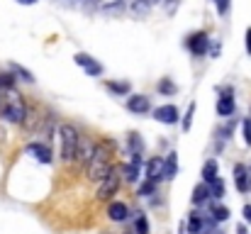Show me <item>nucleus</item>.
<instances>
[{
	"instance_id": "obj_1",
	"label": "nucleus",
	"mask_w": 251,
	"mask_h": 234,
	"mask_svg": "<svg viewBox=\"0 0 251 234\" xmlns=\"http://www.w3.org/2000/svg\"><path fill=\"white\" fill-rule=\"evenodd\" d=\"M78 147H81V132L76 125H61L59 127V154H61V161L64 163H71L76 161V154H78Z\"/></svg>"
},
{
	"instance_id": "obj_2",
	"label": "nucleus",
	"mask_w": 251,
	"mask_h": 234,
	"mask_svg": "<svg viewBox=\"0 0 251 234\" xmlns=\"http://www.w3.org/2000/svg\"><path fill=\"white\" fill-rule=\"evenodd\" d=\"M112 168H115V166H112V161H110V152L102 149V147H98L93 158H90V163H88V181L100 183L102 178H107V173H110Z\"/></svg>"
},
{
	"instance_id": "obj_3",
	"label": "nucleus",
	"mask_w": 251,
	"mask_h": 234,
	"mask_svg": "<svg viewBox=\"0 0 251 234\" xmlns=\"http://www.w3.org/2000/svg\"><path fill=\"white\" fill-rule=\"evenodd\" d=\"M0 115H2L7 122L22 125V122L27 120V107H25V103L20 100L17 93H10V95H5V103H0Z\"/></svg>"
},
{
	"instance_id": "obj_4",
	"label": "nucleus",
	"mask_w": 251,
	"mask_h": 234,
	"mask_svg": "<svg viewBox=\"0 0 251 234\" xmlns=\"http://www.w3.org/2000/svg\"><path fill=\"white\" fill-rule=\"evenodd\" d=\"M117 188H120V173H117V168H112L107 173V178L100 181V185L95 190V198L98 200H110L112 195H117Z\"/></svg>"
},
{
	"instance_id": "obj_5",
	"label": "nucleus",
	"mask_w": 251,
	"mask_h": 234,
	"mask_svg": "<svg viewBox=\"0 0 251 234\" xmlns=\"http://www.w3.org/2000/svg\"><path fill=\"white\" fill-rule=\"evenodd\" d=\"M147 178L149 181H154V183H161V181H166V158H151L149 163H147Z\"/></svg>"
},
{
	"instance_id": "obj_6",
	"label": "nucleus",
	"mask_w": 251,
	"mask_h": 234,
	"mask_svg": "<svg viewBox=\"0 0 251 234\" xmlns=\"http://www.w3.org/2000/svg\"><path fill=\"white\" fill-rule=\"evenodd\" d=\"M76 64L83 69L88 76H100V74H102V66H100L90 54H76Z\"/></svg>"
},
{
	"instance_id": "obj_7",
	"label": "nucleus",
	"mask_w": 251,
	"mask_h": 234,
	"mask_svg": "<svg viewBox=\"0 0 251 234\" xmlns=\"http://www.w3.org/2000/svg\"><path fill=\"white\" fill-rule=\"evenodd\" d=\"M95 144L88 139V137H81V147H78V154H76V161H78V166H85L88 168V163H90V158L95 154Z\"/></svg>"
},
{
	"instance_id": "obj_8",
	"label": "nucleus",
	"mask_w": 251,
	"mask_h": 234,
	"mask_svg": "<svg viewBox=\"0 0 251 234\" xmlns=\"http://www.w3.org/2000/svg\"><path fill=\"white\" fill-rule=\"evenodd\" d=\"M207 34L205 32H198V34H193L190 39H188V49L193 52V56H202L205 52H207Z\"/></svg>"
},
{
	"instance_id": "obj_9",
	"label": "nucleus",
	"mask_w": 251,
	"mask_h": 234,
	"mask_svg": "<svg viewBox=\"0 0 251 234\" xmlns=\"http://www.w3.org/2000/svg\"><path fill=\"white\" fill-rule=\"evenodd\" d=\"M127 110H129V112H137V115H144V112L151 110V103H149L147 95H132V98L127 100Z\"/></svg>"
},
{
	"instance_id": "obj_10",
	"label": "nucleus",
	"mask_w": 251,
	"mask_h": 234,
	"mask_svg": "<svg viewBox=\"0 0 251 234\" xmlns=\"http://www.w3.org/2000/svg\"><path fill=\"white\" fill-rule=\"evenodd\" d=\"M107 217H110L112 222H125V220L129 217V208H127L125 203L115 200V203L107 205Z\"/></svg>"
},
{
	"instance_id": "obj_11",
	"label": "nucleus",
	"mask_w": 251,
	"mask_h": 234,
	"mask_svg": "<svg viewBox=\"0 0 251 234\" xmlns=\"http://www.w3.org/2000/svg\"><path fill=\"white\" fill-rule=\"evenodd\" d=\"M154 117H156L159 122H164V125H176V122H178V107H176V105H161V107L154 112Z\"/></svg>"
},
{
	"instance_id": "obj_12",
	"label": "nucleus",
	"mask_w": 251,
	"mask_h": 234,
	"mask_svg": "<svg viewBox=\"0 0 251 234\" xmlns=\"http://www.w3.org/2000/svg\"><path fill=\"white\" fill-rule=\"evenodd\" d=\"M234 183H237V190L239 193H249V168L244 163H237L234 166Z\"/></svg>"
},
{
	"instance_id": "obj_13",
	"label": "nucleus",
	"mask_w": 251,
	"mask_h": 234,
	"mask_svg": "<svg viewBox=\"0 0 251 234\" xmlns=\"http://www.w3.org/2000/svg\"><path fill=\"white\" fill-rule=\"evenodd\" d=\"M27 152L34 154V158H37L39 163H51V149H49L47 144H42V142H32V144L27 147Z\"/></svg>"
},
{
	"instance_id": "obj_14",
	"label": "nucleus",
	"mask_w": 251,
	"mask_h": 234,
	"mask_svg": "<svg viewBox=\"0 0 251 234\" xmlns=\"http://www.w3.org/2000/svg\"><path fill=\"white\" fill-rule=\"evenodd\" d=\"M217 112H220V117H229V115L234 112V98H232V90H229V88H227L225 95L217 100Z\"/></svg>"
},
{
	"instance_id": "obj_15",
	"label": "nucleus",
	"mask_w": 251,
	"mask_h": 234,
	"mask_svg": "<svg viewBox=\"0 0 251 234\" xmlns=\"http://www.w3.org/2000/svg\"><path fill=\"white\" fill-rule=\"evenodd\" d=\"M212 198V190H210V185L207 183H198L195 188H193V205H205L207 200Z\"/></svg>"
},
{
	"instance_id": "obj_16",
	"label": "nucleus",
	"mask_w": 251,
	"mask_h": 234,
	"mask_svg": "<svg viewBox=\"0 0 251 234\" xmlns=\"http://www.w3.org/2000/svg\"><path fill=\"white\" fill-rule=\"evenodd\" d=\"M220 178V173H217V161L215 158H210V161H205V166H202V183H212V181H217Z\"/></svg>"
},
{
	"instance_id": "obj_17",
	"label": "nucleus",
	"mask_w": 251,
	"mask_h": 234,
	"mask_svg": "<svg viewBox=\"0 0 251 234\" xmlns=\"http://www.w3.org/2000/svg\"><path fill=\"white\" fill-rule=\"evenodd\" d=\"M139 173H142V166H137V163H127V166H122V176H125V181L127 183H137L139 181Z\"/></svg>"
},
{
	"instance_id": "obj_18",
	"label": "nucleus",
	"mask_w": 251,
	"mask_h": 234,
	"mask_svg": "<svg viewBox=\"0 0 251 234\" xmlns=\"http://www.w3.org/2000/svg\"><path fill=\"white\" fill-rule=\"evenodd\" d=\"M188 232L190 234H202L205 232V220H202L198 212L190 215V220H188Z\"/></svg>"
},
{
	"instance_id": "obj_19",
	"label": "nucleus",
	"mask_w": 251,
	"mask_h": 234,
	"mask_svg": "<svg viewBox=\"0 0 251 234\" xmlns=\"http://www.w3.org/2000/svg\"><path fill=\"white\" fill-rule=\"evenodd\" d=\"M159 0H134V5H132V12L137 15V17H142V15H147L154 5H156Z\"/></svg>"
},
{
	"instance_id": "obj_20",
	"label": "nucleus",
	"mask_w": 251,
	"mask_h": 234,
	"mask_svg": "<svg viewBox=\"0 0 251 234\" xmlns=\"http://www.w3.org/2000/svg\"><path fill=\"white\" fill-rule=\"evenodd\" d=\"M176 173H178V156L171 152V154L166 156V181L176 178Z\"/></svg>"
},
{
	"instance_id": "obj_21",
	"label": "nucleus",
	"mask_w": 251,
	"mask_h": 234,
	"mask_svg": "<svg viewBox=\"0 0 251 234\" xmlns=\"http://www.w3.org/2000/svg\"><path fill=\"white\" fill-rule=\"evenodd\" d=\"M210 215H212L215 222H225V220H229V210H227L225 205H212Z\"/></svg>"
},
{
	"instance_id": "obj_22",
	"label": "nucleus",
	"mask_w": 251,
	"mask_h": 234,
	"mask_svg": "<svg viewBox=\"0 0 251 234\" xmlns=\"http://www.w3.org/2000/svg\"><path fill=\"white\" fill-rule=\"evenodd\" d=\"M134 234H149V220H147V215H137V220H134Z\"/></svg>"
},
{
	"instance_id": "obj_23",
	"label": "nucleus",
	"mask_w": 251,
	"mask_h": 234,
	"mask_svg": "<svg viewBox=\"0 0 251 234\" xmlns=\"http://www.w3.org/2000/svg\"><path fill=\"white\" fill-rule=\"evenodd\" d=\"M129 152L132 154H142L144 152V142L139 134H129Z\"/></svg>"
},
{
	"instance_id": "obj_24",
	"label": "nucleus",
	"mask_w": 251,
	"mask_h": 234,
	"mask_svg": "<svg viewBox=\"0 0 251 234\" xmlns=\"http://www.w3.org/2000/svg\"><path fill=\"white\" fill-rule=\"evenodd\" d=\"M10 69L17 74V76L22 78V80H27V83H34V76H32V71H27V69H22L20 64H10Z\"/></svg>"
},
{
	"instance_id": "obj_25",
	"label": "nucleus",
	"mask_w": 251,
	"mask_h": 234,
	"mask_svg": "<svg viewBox=\"0 0 251 234\" xmlns=\"http://www.w3.org/2000/svg\"><path fill=\"white\" fill-rule=\"evenodd\" d=\"M156 185H159V183H154V181L147 178V181L139 185V195H154V193H156Z\"/></svg>"
},
{
	"instance_id": "obj_26",
	"label": "nucleus",
	"mask_w": 251,
	"mask_h": 234,
	"mask_svg": "<svg viewBox=\"0 0 251 234\" xmlns=\"http://www.w3.org/2000/svg\"><path fill=\"white\" fill-rule=\"evenodd\" d=\"M210 190H212V198H222V195H225V181H222V178L212 181V183H210Z\"/></svg>"
},
{
	"instance_id": "obj_27",
	"label": "nucleus",
	"mask_w": 251,
	"mask_h": 234,
	"mask_svg": "<svg viewBox=\"0 0 251 234\" xmlns=\"http://www.w3.org/2000/svg\"><path fill=\"white\" fill-rule=\"evenodd\" d=\"M107 88H110L112 93H117V95L129 93V83H112V80H107Z\"/></svg>"
},
{
	"instance_id": "obj_28",
	"label": "nucleus",
	"mask_w": 251,
	"mask_h": 234,
	"mask_svg": "<svg viewBox=\"0 0 251 234\" xmlns=\"http://www.w3.org/2000/svg\"><path fill=\"white\" fill-rule=\"evenodd\" d=\"M193 115H195V103H190L188 110H185V117H183V130H185V132H188L190 125H193Z\"/></svg>"
},
{
	"instance_id": "obj_29",
	"label": "nucleus",
	"mask_w": 251,
	"mask_h": 234,
	"mask_svg": "<svg viewBox=\"0 0 251 234\" xmlns=\"http://www.w3.org/2000/svg\"><path fill=\"white\" fill-rule=\"evenodd\" d=\"M159 90H161V93H166V95H173V93H176V85H173L168 78H161V83H159Z\"/></svg>"
},
{
	"instance_id": "obj_30",
	"label": "nucleus",
	"mask_w": 251,
	"mask_h": 234,
	"mask_svg": "<svg viewBox=\"0 0 251 234\" xmlns=\"http://www.w3.org/2000/svg\"><path fill=\"white\" fill-rule=\"evenodd\" d=\"M242 130H244V142L251 147V120H244V122H242Z\"/></svg>"
},
{
	"instance_id": "obj_31",
	"label": "nucleus",
	"mask_w": 251,
	"mask_h": 234,
	"mask_svg": "<svg viewBox=\"0 0 251 234\" xmlns=\"http://www.w3.org/2000/svg\"><path fill=\"white\" fill-rule=\"evenodd\" d=\"M0 85H2V88H10V90H12L15 80H12V76H10V74H0Z\"/></svg>"
},
{
	"instance_id": "obj_32",
	"label": "nucleus",
	"mask_w": 251,
	"mask_h": 234,
	"mask_svg": "<svg viewBox=\"0 0 251 234\" xmlns=\"http://www.w3.org/2000/svg\"><path fill=\"white\" fill-rule=\"evenodd\" d=\"M215 7H217L220 15H225V12L229 10V0H215Z\"/></svg>"
},
{
	"instance_id": "obj_33",
	"label": "nucleus",
	"mask_w": 251,
	"mask_h": 234,
	"mask_svg": "<svg viewBox=\"0 0 251 234\" xmlns=\"http://www.w3.org/2000/svg\"><path fill=\"white\" fill-rule=\"evenodd\" d=\"M247 54H251V27L247 29Z\"/></svg>"
},
{
	"instance_id": "obj_34",
	"label": "nucleus",
	"mask_w": 251,
	"mask_h": 234,
	"mask_svg": "<svg viewBox=\"0 0 251 234\" xmlns=\"http://www.w3.org/2000/svg\"><path fill=\"white\" fill-rule=\"evenodd\" d=\"M244 220L251 222V205H244Z\"/></svg>"
},
{
	"instance_id": "obj_35",
	"label": "nucleus",
	"mask_w": 251,
	"mask_h": 234,
	"mask_svg": "<svg viewBox=\"0 0 251 234\" xmlns=\"http://www.w3.org/2000/svg\"><path fill=\"white\" fill-rule=\"evenodd\" d=\"M17 2H20V5H34L37 0H17Z\"/></svg>"
},
{
	"instance_id": "obj_36",
	"label": "nucleus",
	"mask_w": 251,
	"mask_h": 234,
	"mask_svg": "<svg viewBox=\"0 0 251 234\" xmlns=\"http://www.w3.org/2000/svg\"><path fill=\"white\" fill-rule=\"evenodd\" d=\"M237 234H249V232H247V227H242V225H239V227H237Z\"/></svg>"
},
{
	"instance_id": "obj_37",
	"label": "nucleus",
	"mask_w": 251,
	"mask_h": 234,
	"mask_svg": "<svg viewBox=\"0 0 251 234\" xmlns=\"http://www.w3.org/2000/svg\"><path fill=\"white\" fill-rule=\"evenodd\" d=\"M249 190H251V168H249Z\"/></svg>"
},
{
	"instance_id": "obj_38",
	"label": "nucleus",
	"mask_w": 251,
	"mask_h": 234,
	"mask_svg": "<svg viewBox=\"0 0 251 234\" xmlns=\"http://www.w3.org/2000/svg\"><path fill=\"white\" fill-rule=\"evenodd\" d=\"M0 100H2V85H0Z\"/></svg>"
},
{
	"instance_id": "obj_39",
	"label": "nucleus",
	"mask_w": 251,
	"mask_h": 234,
	"mask_svg": "<svg viewBox=\"0 0 251 234\" xmlns=\"http://www.w3.org/2000/svg\"><path fill=\"white\" fill-rule=\"evenodd\" d=\"M212 234H225V232H217V230H215V232H212Z\"/></svg>"
}]
</instances>
